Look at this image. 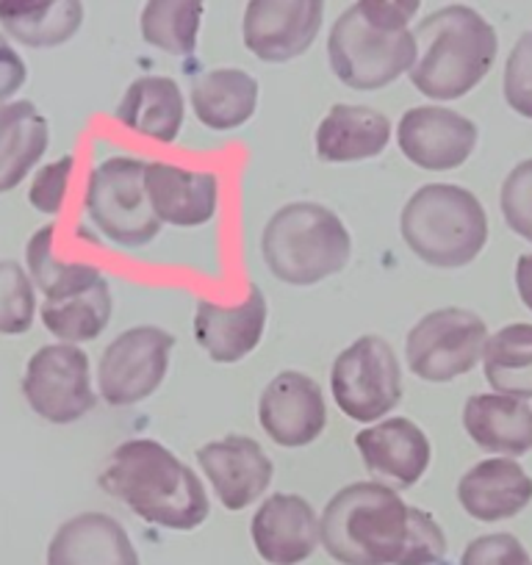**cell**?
<instances>
[{"label":"cell","mask_w":532,"mask_h":565,"mask_svg":"<svg viewBox=\"0 0 532 565\" xmlns=\"http://www.w3.org/2000/svg\"><path fill=\"white\" fill-rule=\"evenodd\" d=\"M100 488L134 515L172 532H192L211 515L198 471L153 438L119 444L100 471Z\"/></svg>","instance_id":"cell-1"},{"label":"cell","mask_w":532,"mask_h":565,"mask_svg":"<svg viewBox=\"0 0 532 565\" xmlns=\"http://www.w3.org/2000/svg\"><path fill=\"white\" fill-rule=\"evenodd\" d=\"M414 36L416 62L408 78L416 92L436 103H453L475 92L499 56L497 29L464 3L427 14Z\"/></svg>","instance_id":"cell-2"},{"label":"cell","mask_w":532,"mask_h":565,"mask_svg":"<svg viewBox=\"0 0 532 565\" xmlns=\"http://www.w3.org/2000/svg\"><path fill=\"white\" fill-rule=\"evenodd\" d=\"M322 548L339 565H396L408 541L411 504L383 482H352L322 515Z\"/></svg>","instance_id":"cell-3"},{"label":"cell","mask_w":532,"mask_h":565,"mask_svg":"<svg viewBox=\"0 0 532 565\" xmlns=\"http://www.w3.org/2000/svg\"><path fill=\"white\" fill-rule=\"evenodd\" d=\"M53 238L56 225L51 222L40 227L25 247L31 280L45 295L42 324L64 344H86L111 322V286L95 266L58 260L53 253Z\"/></svg>","instance_id":"cell-4"},{"label":"cell","mask_w":532,"mask_h":565,"mask_svg":"<svg viewBox=\"0 0 532 565\" xmlns=\"http://www.w3.org/2000/svg\"><path fill=\"white\" fill-rule=\"evenodd\" d=\"M400 233L411 253L436 269H464L486 249L491 225L486 205L458 183L416 189L400 214Z\"/></svg>","instance_id":"cell-5"},{"label":"cell","mask_w":532,"mask_h":565,"mask_svg":"<svg viewBox=\"0 0 532 565\" xmlns=\"http://www.w3.org/2000/svg\"><path fill=\"white\" fill-rule=\"evenodd\" d=\"M266 269L286 286H317L352 258V236L333 209L297 200L275 211L260 233Z\"/></svg>","instance_id":"cell-6"},{"label":"cell","mask_w":532,"mask_h":565,"mask_svg":"<svg viewBox=\"0 0 532 565\" xmlns=\"http://www.w3.org/2000/svg\"><path fill=\"white\" fill-rule=\"evenodd\" d=\"M145 170L148 161L111 156L92 170L86 183V220L117 247H148L161 233V220L145 189Z\"/></svg>","instance_id":"cell-7"},{"label":"cell","mask_w":532,"mask_h":565,"mask_svg":"<svg viewBox=\"0 0 532 565\" xmlns=\"http://www.w3.org/2000/svg\"><path fill=\"white\" fill-rule=\"evenodd\" d=\"M328 62L336 78L355 92H377L411 73L416 62L414 31H380L350 7L328 36Z\"/></svg>","instance_id":"cell-8"},{"label":"cell","mask_w":532,"mask_h":565,"mask_svg":"<svg viewBox=\"0 0 532 565\" xmlns=\"http://www.w3.org/2000/svg\"><path fill=\"white\" fill-rule=\"evenodd\" d=\"M333 402L347 418L374 424L403 402V366L383 335H361L336 355L330 369Z\"/></svg>","instance_id":"cell-9"},{"label":"cell","mask_w":532,"mask_h":565,"mask_svg":"<svg viewBox=\"0 0 532 565\" xmlns=\"http://www.w3.org/2000/svg\"><path fill=\"white\" fill-rule=\"evenodd\" d=\"M488 324L469 308L447 306L425 313L405 339V361L419 380L453 383L482 363Z\"/></svg>","instance_id":"cell-10"},{"label":"cell","mask_w":532,"mask_h":565,"mask_svg":"<svg viewBox=\"0 0 532 565\" xmlns=\"http://www.w3.org/2000/svg\"><path fill=\"white\" fill-rule=\"evenodd\" d=\"M175 335L156 324H139L119 333L97 363V394L111 407H130L150 399L170 372Z\"/></svg>","instance_id":"cell-11"},{"label":"cell","mask_w":532,"mask_h":565,"mask_svg":"<svg viewBox=\"0 0 532 565\" xmlns=\"http://www.w3.org/2000/svg\"><path fill=\"white\" fill-rule=\"evenodd\" d=\"M31 411L51 424L81 422L95 407L89 355L78 344H47L31 355L23 377Z\"/></svg>","instance_id":"cell-12"},{"label":"cell","mask_w":532,"mask_h":565,"mask_svg":"<svg viewBox=\"0 0 532 565\" xmlns=\"http://www.w3.org/2000/svg\"><path fill=\"white\" fill-rule=\"evenodd\" d=\"M480 130L475 119L449 106H414L400 117V153L425 172H455L475 156Z\"/></svg>","instance_id":"cell-13"},{"label":"cell","mask_w":532,"mask_h":565,"mask_svg":"<svg viewBox=\"0 0 532 565\" xmlns=\"http://www.w3.org/2000/svg\"><path fill=\"white\" fill-rule=\"evenodd\" d=\"M324 0H249L242 36L247 51L266 64H286L311 51L322 31Z\"/></svg>","instance_id":"cell-14"},{"label":"cell","mask_w":532,"mask_h":565,"mask_svg":"<svg viewBox=\"0 0 532 565\" xmlns=\"http://www.w3.org/2000/svg\"><path fill=\"white\" fill-rule=\"evenodd\" d=\"M258 424L278 447H311L328 427L322 385L297 369L278 372L258 396Z\"/></svg>","instance_id":"cell-15"},{"label":"cell","mask_w":532,"mask_h":565,"mask_svg":"<svg viewBox=\"0 0 532 565\" xmlns=\"http://www.w3.org/2000/svg\"><path fill=\"white\" fill-rule=\"evenodd\" d=\"M355 449L374 482L408 491L427 475L433 447L419 424L405 416H389L369 424L355 436Z\"/></svg>","instance_id":"cell-16"},{"label":"cell","mask_w":532,"mask_h":565,"mask_svg":"<svg viewBox=\"0 0 532 565\" xmlns=\"http://www.w3.org/2000/svg\"><path fill=\"white\" fill-rule=\"evenodd\" d=\"M198 463L214 497L231 513L260 502L275 477L273 458L249 436H225L203 444Z\"/></svg>","instance_id":"cell-17"},{"label":"cell","mask_w":532,"mask_h":565,"mask_svg":"<svg viewBox=\"0 0 532 565\" xmlns=\"http://www.w3.org/2000/svg\"><path fill=\"white\" fill-rule=\"evenodd\" d=\"M249 537L264 563L300 565L322 546V524L306 497L273 493L255 510Z\"/></svg>","instance_id":"cell-18"},{"label":"cell","mask_w":532,"mask_h":565,"mask_svg":"<svg viewBox=\"0 0 532 565\" xmlns=\"http://www.w3.org/2000/svg\"><path fill=\"white\" fill-rule=\"evenodd\" d=\"M266 319L269 306L258 286L249 289L247 300L231 308L200 300L194 308V339L211 361L231 366L258 350L266 333Z\"/></svg>","instance_id":"cell-19"},{"label":"cell","mask_w":532,"mask_h":565,"mask_svg":"<svg viewBox=\"0 0 532 565\" xmlns=\"http://www.w3.org/2000/svg\"><path fill=\"white\" fill-rule=\"evenodd\" d=\"M458 504L480 524H499L532 504V475L515 458H497L471 466L458 480Z\"/></svg>","instance_id":"cell-20"},{"label":"cell","mask_w":532,"mask_h":565,"mask_svg":"<svg viewBox=\"0 0 532 565\" xmlns=\"http://www.w3.org/2000/svg\"><path fill=\"white\" fill-rule=\"evenodd\" d=\"M145 189L161 225L203 227L220 209V181L214 172L183 170L170 161H148Z\"/></svg>","instance_id":"cell-21"},{"label":"cell","mask_w":532,"mask_h":565,"mask_svg":"<svg viewBox=\"0 0 532 565\" xmlns=\"http://www.w3.org/2000/svg\"><path fill=\"white\" fill-rule=\"evenodd\" d=\"M47 565H142L128 530L108 513H78L47 543Z\"/></svg>","instance_id":"cell-22"},{"label":"cell","mask_w":532,"mask_h":565,"mask_svg":"<svg viewBox=\"0 0 532 565\" xmlns=\"http://www.w3.org/2000/svg\"><path fill=\"white\" fill-rule=\"evenodd\" d=\"M464 430L477 449L497 458L532 452V405L508 394H471L464 405Z\"/></svg>","instance_id":"cell-23"},{"label":"cell","mask_w":532,"mask_h":565,"mask_svg":"<svg viewBox=\"0 0 532 565\" xmlns=\"http://www.w3.org/2000/svg\"><path fill=\"white\" fill-rule=\"evenodd\" d=\"M394 125L383 111L339 103L317 128V159L324 164H355L377 159L389 148Z\"/></svg>","instance_id":"cell-24"},{"label":"cell","mask_w":532,"mask_h":565,"mask_svg":"<svg viewBox=\"0 0 532 565\" xmlns=\"http://www.w3.org/2000/svg\"><path fill=\"white\" fill-rule=\"evenodd\" d=\"M114 117L128 130L159 145H172L181 136L187 119V100L170 75H145L125 89Z\"/></svg>","instance_id":"cell-25"},{"label":"cell","mask_w":532,"mask_h":565,"mask_svg":"<svg viewBox=\"0 0 532 565\" xmlns=\"http://www.w3.org/2000/svg\"><path fill=\"white\" fill-rule=\"evenodd\" d=\"M51 128L31 100L0 106V194L18 189L45 159Z\"/></svg>","instance_id":"cell-26"},{"label":"cell","mask_w":532,"mask_h":565,"mask_svg":"<svg viewBox=\"0 0 532 565\" xmlns=\"http://www.w3.org/2000/svg\"><path fill=\"white\" fill-rule=\"evenodd\" d=\"M189 106L209 130H236L258 108V81L238 67H220L198 78L189 92Z\"/></svg>","instance_id":"cell-27"},{"label":"cell","mask_w":532,"mask_h":565,"mask_svg":"<svg viewBox=\"0 0 532 565\" xmlns=\"http://www.w3.org/2000/svg\"><path fill=\"white\" fill-rule=\"evenodd\" d=\"M84 23L81 0H0V29L25 47L67 45Z\"/></svg>","instance_id":"cell-28"},{"label":"cell","mask_w":532,"mask_h":565,"mask_svg":"<svg viewBox=\"0 0 532 565\" xmlns=\"http://www.w3.org/2000/svg\"><path fill=\"white\" fill-rule=\"evenodd\" d=\"M482 377L497 394L532 399V322L499 328L482 352Z\"/></svg>","instance_id":"cell-29"},{"label":"cell","mask_w":532,"mask_h":565,"mask_svg":"<svg viewBox=\"0 0 532 565\" xmlns=\"http://www.w3.org/2000/svg\"><path fill=\"white\" fill-rule=\"evenodd\" d=\"M205 0H148L139 18L142 40L170 56H192L198 51Z\"/></svg>","instance_id":"cell-30"},{"label":"cell","mask_w":532,"mask_h":565,"mask_svg":"<svg viewBox=\"0 0 532 565\" xmlns=\"http://www.w3.org/2000/svg\"><path fill=\"white\" fill-rule=\"evenodd\" d=\"M36 291L20 260H0V335H23L34 328Z\"/></svg>","instance_id":"cell-31"},{"label":"cell","mask_w":532,"mask_h":565,"mask_svg":"<svg viewBox=\"0 0 532 565\" xmlns=\"http://www.w3.org/2000/svg\"><path fill=\"white\" fill-rule=\"evenodd\" d=\"M499 211L510 233L532 244V159L519 161L504 175L499 189Z\"/></svg>","instance_id":"cell-32"},{"label":"cell","mask_w":532,"mask_h":565,"mask_svg":"<svg viewBox=\"0 0 532 565\" xmlns=\"http://www.w3.org/2000/svg\"><path fill=\"white\" fill-rule=\"evenodd\" d=\"M502 97L519 117L532 119V31L515 40L502 70Z\"/></svg>","instance_id":"cell-33"},{"label":"cell","mask_w":532,"mask_h":565,"mask_svg":"<svg viewBox=\"0 0 532 565\" xmlns=\"http://www.w3.org/2000/svg\"><path fill=\"white\" fill-rule=\"evenodd\" d=\"M447 557V535L427 510L411 504L408 541L396 565H438Z\"/></svg>","instance_id":"cell-34"},{"label":"cell","mask_w":532,"mask_h":565,"mask_svg":"<svg viewBox=\"0 0 532 565\" xmlns=\"http://www.w3.org/2000/svg\"><path fill=\"white\" fill-rule=\"evenodd\" d=\"M460 565H532V557L510 532H488L464 548Z\"/></svg>","instance_id":"cell-35"},{"label":"cell","mask_w":532,"mask_h":565,"mask_svg":"<svg viewBox=\"0 0 532 565\" xmlns=\"http://www.w3.org/2000/svg\"><path fill=\"white\" fill-rule=\"evenodd\" d=\"M75 159L73 156H64V159L45 164L36 172L34 183L29 189V203L34 205L40 214L56 216L64 209V198H67L70 175H73Z\"/></svg>","instance_id":"cell-36"},{"label":"cell","mask_w":532,"mask_h":565,"mask_svg":"<svg viewBox=\"0 0 532 565\" xmlns=\"http://www.w3.org/2000/svg\"><path fill=\"white\" fill-rule=\"evenodd\" d=\"M355 7L374 29L405 31L419 14L422 0H358Z\"/></svg>","instance_id":"cell-37"},{"label":"cell","mask_w":532,"mask_h":565,"mask_svg":"<svg viewBox=\"0 0 532 565\" xmlns=\"http://www.w3.org/2000/svg\"><path fill=\"white\" fill-rule=\"evenodd\" d=\"M29 81V67L23 56L12 47V42L0 34V106L12 100Z\"/></svg>","instance_id":"cell-38"},{"label":"cell","mask_w":532,"mask_h":565,"mask_svg":"<svg viewBox=\"0 0 532 565\" xmlns=\"http://www.w3.org/2000/svg\"><path fill=\"white\" fill-rule=\"evenodd\" d=\"M513 277H515V295H519L521 306L532 313V253L519 255Z\"/></svg>","instance_id":"cell-39"}]
</instances>
